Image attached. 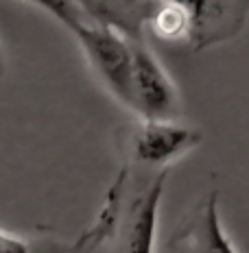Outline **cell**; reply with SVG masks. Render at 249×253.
<instances>
[{"mask_svg":"<svg viewBox=\"0 0 249 253\" xmlns=\"http://www.w3.org/2000/svg\"><path fill=\"white\" fill-rule=\"evenodd\" d=\"M52 18L77 38L83 55L109 94L131 109V50L129 44L107 26L92 22L81 13L77 2L68 0H38Z\"/></svg>","mask_w":249,"mask_h":253,"instance_id":"1","label":"cell"},{"mask_svg":"<svg viewBox=\"0 0 249 253\" xmlns=\"http://www.w3.org/2000/svg\"><path fill=\"white\" fill-rule=\"evenodd\" d=\"M131 112L140 120H175L179 116V94L145 42H131Z\"/></svg>","mask_w":249,"mask_h":253,"instance_id":"2","label":"cell"},{"mask_svg":"<svg viewBox=\"0 0 249 253\" xmlns=\"http://www.w3.org/2000/svg\"><path fill=\"white\" fill-rule=\"evenodd\" d=\"M203 142L197 129L175 120H140L131 135V155L140 164L166 168Z\"/></svg>","mask_w":249,"mask_h":253,"instance_id":"3","label":"cell"},{"mask_svg":"<svg viewBox=\"0 0 249 253\" xmlns=\"http://www.w3.org/2000/svg\"><path fill=\"white\" fill-rule=\"evenodd\" d=\"M188 13L186 42L193 50H205L219 42L236 38L249 13V2L184 0Z\"/></svg>","mask_w":249,"mask_h":253,"instance_id":"4","label":"cell"},{"mask_svg":"<svg viewBox=\"0 0 249 253\" xmlns=\"http://www.w3.org/2000/svg\"><path fill=\"white\" fill-rule=\"evenodd\" d=\"M171 253H236L221 225L219 190L208 192L195 205L182 227L175 231Z\"/></svg>","mask_w":249,"mask_h":253,"instance_id":"5","label":"cell"},{"mask_svg":"<svg viewBox=\"0 0 249 253\" xmlns=\"http://www.w3.org/2000/svg\"><path fill=\"white\" fill-rule=\"evenodd\" d=\"M168 168H162L155 179L131 201L123 218H118L120 245L118 253H153L157 234V212L164 194Z\"/></svg>","mask_w":249,"mask_h":253,"instance_id":"6","label":"cell"},{"mask_svg":"<svg viewBox=\"0 0 249 253\" xmlns=\"http://www.w3.org/2000/svg\"><path fill=\"white\" fill-rule=\"evenodd\" d=\"M81 13L92 22H99L114 33H118L127 44L131 42H145V31L149 18L155 9V2H138V0H86L77 2Z\"/></svg>","mask_w":249,"mask_h":253,"instance_id":"7","label":"cell"},{"mask_svg":"<svg viewBox=\"0 0 249 253\" xmlns=\"http://www.w3.org/2000/svg\"><path fill=\"white\" fill-rule=\"evenodd\" d=\"M127 179V168L118 172L114 179L112 188L107 192L103 210L99 212L94 225L86 234H81L75 242H40L38 247H31V253H94L112 234H116V225L120 218V199H123V188Z\"/></svg>","mask_w":249,"mask_h":253,"instance_id":"8","label":"cell"},{"mask_svg":"<svg viewBox=\"0 0 249 253\" xmlns=\"http://www.w3.org/2000/svg\"><path fill=\"white\" fill-rule=\"evenodd\" d=\"M151 33H155L160 40L179 42L186 40L188 33V13L182 0H166V2H155L149 24Z\"/></svg>","mask_w":249,"mask_h":253,"instance_id":"9","label":"cell"},{"mask_svg":"<svg viewBox=\"0 0 249 253\" xmlns=\"http://www.w3.org/2000/svg\"><path fill=\"white\" fill-rule=\"evenodd\" d=\"M0 253H31V245L18 236L0 229Z\"/></svg>","mask_w":249,"mask_h":253,"instance_id":"10","label":"cell"},{"mask_svg":"<svg viewBox=\"0 0 249 253\" xmlns=\"http://www.w3.org/2000/svg\"><path fill=\"white\" fill-rule=\"evenodd\" d=\"M0 70H2V59H0Z\"/></svg>","mask_w":249,"mask_h":253,"instance_id":"11","label":"cell"}]
</instances>
